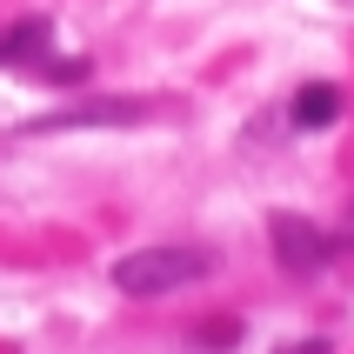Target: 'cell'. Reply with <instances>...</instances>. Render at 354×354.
Segmentation results:
<instances>
[{
    "label": "cell",
    "instance_id": "2",
    "mask_svg": "<svg viewBox=\"0 0 354 354\" xmlns=\"http://www.w3.org/2000/svg\"><path fill=\"white\" fill-rule=\"evenodd\" d=\"M268 241H274V261L288 268V274H315L321 261L335 254V241L321 234L315 221H301V214H274L268 221Z\"/></svg>",
    "mask_w": 354,
    "mask_h": 354
},
{
    "label": "cell",
    "instance_id": "6",
    "mask_svg": "<svg viewBox=\"0 0 354 354\" xmlns=\"http://www.w3.org/2000/svg\"><path fill=\"white\" fill-rule=\"evenodd\" d=\"M34 67H40L47 80H87V60H47V54H40Z\"/></svg>",
    "mask_w": 354,
    "mask_h": 354
},
{
    "label": "cell",
    "instance_id": "8",
    "mask_svg": "<svg viewBox=\"0 0 354 354\" xmlns=\"http://www.w3.org/2000/svg\"><path fill=\"white\" fill-rule=\"evenodd\" d=\"M348 241H354V207H348Z\"/></svg>",
    "mask_w": 354,
    "mask_h": 354
},
{
    "label": "cell",
    "instance_id": "3",
    "mask_svg": "<svg viewBox=\"0 0 354 354\" xmlns=\"http://www.w3.org/2000/svg\"><path fill=\"white\" fill-rule=\"evenodd\" d=\"M140 114H147V100H80V107H67V114L34 120V127L40 134H47V127H134Z\"/></svg>",
    "mask_w": 354,
    "mask_h": 354
},
{
    "label": "cell",
    "instance_id": "1",
    "mask_svg": "<svg viewBox=\"0 0 354 354\" xmlns=\"http://www.w3.org/2000/svg\"><path fill=\"white\" fill-rule=\"evenodd\" d=\"M214 274V254L207 248H194V241H167V248H134V254L114 261V288L120 295H174V288H187V281H207Z\"/></svg>",
    "mask_w": 354,
    "mask_h": 354
},
{
    "label": "cell",
    "instance_id": "5",
    "mask_svg": "<svg viewBox=\"0 0 354 354\" xmlns=\"http://www.w3.org/2000/svg\"><path fill=\"white\" fill-rule=\"evenodd\" d=\"M335 120H341V87L308 80V87L295 94V127H308V134H315V127H335Z\"/></svg>",
    "mask_w": 354,
    "mask_h": 354
},
{
    "label": "cell",
    "instance_id": "4",
    "mask_svg": "<svg viewBox=\"0 0 354 354\" xmlns=\"http://www.w3.org/2000/svg\"><path fill=\"white\" fill-rule=\"evenodd\" d=\"M47 40H54V27L47 20H14V27H0V67H34L40 54H47Z\"/></svg>",
    "mask_w": 354,
    "mask_h": 354
},
{
    "label": "cell",
    "instance_id": "7",
    "mask_svg": "<svg viewBox=\"0 0 354 354\" xmlns=\"http://www.w3.org/2000/svg\"><path fill=\"white\" fill-rule=\"evenodd\" d=\"M274 354H335V348H328V341L315 335V341H295V348H274Z\"/></svg>",
    "mask_w": 354,
    "mask_h": 354
}]
</instances>
